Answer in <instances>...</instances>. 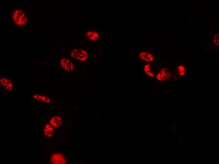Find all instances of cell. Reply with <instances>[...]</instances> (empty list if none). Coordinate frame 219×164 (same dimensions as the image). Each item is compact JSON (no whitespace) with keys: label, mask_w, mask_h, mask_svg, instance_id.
Here are the masks:
<instances>
[{"label":"cell","mask_w":219,"mask_h":164,"mask_svg":"<svg viewBox=\"0 0 219 164\" xmlns=\"http://www.w3.org/2000/svg\"><path fill=\"white\" fill-rule=\"evenodd\" d=\"M60 65L62 68L67 72L72 73L74 70V64L69 59H61L60 61Z\"/></svg>","instance_id":"3"},{"label":"cell","mask_w":219,"mask_h":164,"mask_svg":"<svg viewBox=\"0 0 219 164\" xmlns=\"http://www.w3.org/2000/svg\"><path fill=\"white\" fill-rule=\"evenodd\" d=\"M176 125L175 124H172L171 127V128L172 130H173V131H174L176 130Z\"/></svg>","instance_id":"15"},{"label":"cell","mask_w":219,"mask_h":164,"mask_svg":"<svg viewBox=\"0 0 219 164\" xmlns=\"http://www.w3.org/2000/svg\"><path fill=\"white\" fill-rule=\"evenodd\" d=\"M43 132L45 136L48 138L52 137L54 134V131L52 126L49 123L45 125Z\"/></svg>","instance_id":"8"},{"label":"cell","mask_w":219,"mask_h":164,"mask_svg":"<svg viewBox=\"0 0 219 164\" xmlns=\"http://www.w3.org/2000/svg\"><path fill=\"white\" fill-rule=\"evenodd\" d=\"M71 54L72 57L80 61H84L87 58V54L83 49L74 48L71 50Z\"/></svg>","instance_id":"2"},{"label":"cell","mask_w":219,"mask_h":164,"mask_svg":"<svg viewBox=\"0 0 219 164\" xmlns=\"http://www.w3.org/2000/svg\"><path fill=\"white\" fill-rule=\"evenodd\" d=\"M32 98L34 100L39 101L40 102L46 103H49L50 102V100L49 98L44 94H34L32 96Z\"/></svg>","instance_id":"9"},{"label":"cell","mask_w":219,"mask_h":164,"mask_svg":"<svg viewBox=\"0 0 219 164\" xmlns=\"http://www.w3.org/2000/svg\"><path fill=\"white\" fill-rule=\"evenodd\" d=\"M86 36L87 39L90 41L98 40L99 37V33L94 30H89L86 32Z\"/></svg>","instance_id":"6"},{"label":"cell","mask_w":219,"mask_h":164,"mask_svg":"<svg viewBox=\"0 0 219 164\" xmlns=\"http://www.w3.org/2000/svg\"><path fill=\"white\" fill-rule=\"evenodd\" d=\"M11 20L12 24L18 27L25 26L28 22V16L26 12L21 9L15 10L12 12Z\"/></svg>","instance_id":"1"},{"label":"cell","mask_w":219,"mask_h":164,"mask_svg":"<svg viewBox=\"0 0 219 164\" xmlns=\"http://www.w3.org/2000/svg\"><path fill=\"white\" fill-rule=\"evenodd\" d=\"M184 138L182 137H181L179 138V141L180 142H183L184 141Z\"/></svg>","instance_id":"16"},{"label":"cell","mask_w":219,"mask_h":164,"mask_svg":"<svg viewBox=\"0 0 219 164\" xmlns=\"http://www.w3.org/2000/svg\"><path fill=\"white\" fill-rule=\"evenodd\" d=\"M141 58L142 59L146 62H152L154 60V57L152 55L148 53L144 52L140 54Z\"/></svg>","instance_id":"10"},{"label":"cell","mask_w":219,"mask_h":164,"mask_svg":"<svg viewBox=\"0 0 219 164\" xmlns=\"http://www.w3.org/2000/svg\"><path fill=\"white\" fill-rule=\"evenodd\" d=\"M50 123L52 127L55 128H59L62 123V120L59 116H54L50 120Z\"/></svg>","instance_id":"7"},{"label":"cell","mask_w":219,"mask_h":164,"mask_svg":"<svg viewBox=\"0 0 219 164\" xmlns=\"http://www.w3.org/2000/svg\"><path fill=\"white\" fill-rule=\"evenodd\" d=\"M150 67L149 65H146L145 67V69L146 72L148 74V75L152 77L153 76V74L150 71Z\"/></svg>","instance_id":"14"},{"label":"cell","mask_w":219,"mask_h":164,"mask_svg":"<svg viewBox=\"0 0 219 164\" xmlns=\"http://www.w3.org/2000/svg\"><path fill=\"white\" fill-rule=\"evenodd\" d=\"M170 75V74H169L168 73H166L165 71H164L162 72H160L157 75V78L160 80H165L166 78H167V77H169L168 75Z\"/></svg>","instance_id":"11"},{"label":"cell","mask_w":219,"mask_h":164,"mask_svg":"<svg viewBox=\"0 0 219 164\" xmlns=\"http://www.w3.org/2000/svg\"><path fill=\"white\" fill-rule=\"evenodd\" d=\"M178 71L180 76H183L185 74L186 69L184 66L182 65H179L178 68Z\"/></svg>","instance_id":"12"},{"label":"cell","mask_w":219,"mask_h":164,"mask_svg":"<svg viewBox=\"0 0 219 164\" xmlns=\"http://www.w3.org/2000/svg\"><path fill=\"white\" fill-rule=\"evenodd\" d=\"M213 41L215 45L218 46L219 42L218 34H216L215 35L214 37Z\"/></svg>","instance_id":"13"},{"label":"cell","mask_w":219,"mask_h":164,"mask_svg":"<svg viewBox=\"0 0 219 164\" xmlns=\"http://www.w3.org/2000/svg\"><path fill=\"white\" fill-rule=\"evenodd\" d=\"M0 83L1 87L7 91H11L14 88V84L9 77L4 76L1 77Z\"/></svg>","instance_id":"4"},{"label":"cell","mask_w":219,"mask_h":164,"mask_svg":"<svg viewBox=\"0 0 219 164\" xmlns=\"http://www.w3.org/2000/svg\"><path fill=\"white\" fill-rule=\"evenodd\" d=\"M50 163L52 164H65L66 159L65 156L59 153H53L50 157Z\"/></svg>","instance_id":"5"}]
</instances>
